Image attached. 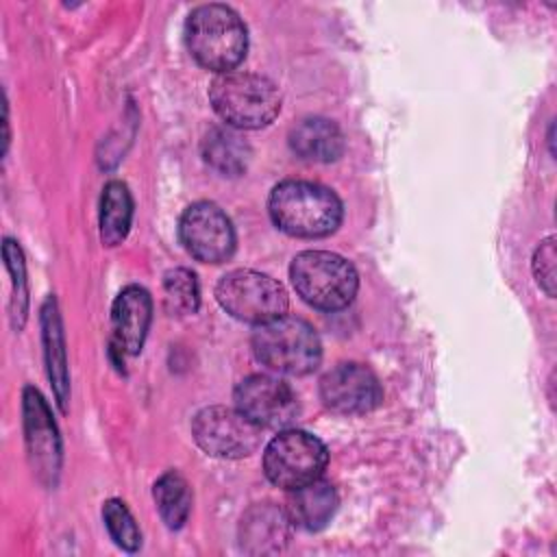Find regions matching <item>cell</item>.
Masks as SVG:
<instances>
[{"mask_svg": "<svg viewBox=\"0 0 557 557\" xmlns=\"http://www.w3.org/2000/svg\"><path fill=\"white\" fill-rule=\"evenodd\" d=\"M178 237L185 250L202 263H222L235 250V228L228 215L213 202L189 205L178 220Z\"/></svg>", "mask_w": 557, "mask_h": 557, "instance_id": "cell-10", "label": "cell"}, {"mask_svg": "<svg viewBox=\"0 0 557 557\" xmlns=\"http://www.w3.org/2000/svg\"><path fill=\"white\" fill-rule=\"evenodd\" d=\"M337 503L339 498L335 487L320 476L307 485L289 490L285 511L289 516V522L296 524L298 529L320 531L335 516Z\"/></svg>", "mask_w": 557, "mask_h": 557, "instance_id": "cell-14", "label": "cell"}, {"mask_svg": "<svg viewBox=\"0 0 557 557\" xmlns=\"http://www.w3.org/2000/svg\"><path fill=\"white\" fill-rule=\"evenodd\" d=\"M41 329H44V346H46V363H48V376L54 387L57 403L61 411L67 409V396H70V376H67V363H65V344H63V326L59 318V309L54 298L50 296L41 309Z\"/></svg>", "mask_w": 557, "mask_h": 557, "instance_id": "cell-18", "label": "cell"}, {"mask_svg": "<svg viewBox=\"0 0 557 557\" xmlns=\"http://www.w3.org/2000/svg\"><path fill=\"white\" fill-rule=\"evenodd\" d=\"M252 352L257 361L274 372L302 376L318 368L322 344L309 322L294 315H281L255 329Z\"/></svg>", "mask_w": 557, "mask_h": 557, "instance_id": "cell-5", "label": "cell"}, {"mask_svg": "<svg viewBox=\"0 0 557 557\" xmlns=\"http://www.w3.org/2000/svg\"><path fill=\"white\" fill-rule=\"evenodd\" d=\"M235 409L259 429H289L298 418L296 392L270 374H250L235 387Z\"/></svg>", "mask_w": 557, "mask_h": 557, "instance_id": "cell-9", "label": "cell"}, {"mask_svg": "<svg viewBox=\"0 0 557 557\" xmlns=\"http://www.w3.org/2000/svg\"><path fill=\"white\" fill-rule=\"evenodd\" d=\"M152 496L161 520L168 529H181L191 511V490L183 474L168 470L154 481Z\"/></svg>", "mask_w": 557, "mask_h": 557, "instance_id": "cell-20", "label": "cell"}, {"mask_svg": "<svg viewBox=\"0 0 557 557\" xmlns=\"http://www.w3.org/2000/svg\"><path fill=\"white\" fill-rule=\"evenodd\" d=\"M289 278L298 296L322 311L348 307L359 289L355 265L329 250L298 252L289 265Z\"/></svg>", "mask_w": 557, "mask_h": 557, "instance_id": "cell-4", "label": "cell"}, {"mask_svg": "<svg viewBox=\"0 0 557 557\" xmlns=\"http://www.w3.org/2000/svg\"><path fill=\"white\" fill-rule=\"evenodd\" d=\"M133 222V196L122 181H109L100 196V239L104 246H117L126 239Z\"/></svg>", "mask_w": 557, "mask_h": 557, "instance_id": "cell-19", "label": "cell"}, {"mask_svg": "<svg viewBox=\"0 0 557 557\" xmlns=\"http://www.w3.org/2000/svg\"><path fill=\"white\" fill-rule=\"evenodd\" d=\"M152 320V298L139 285H126L111 307V342L109 352L120 368L124 357L139 355Z\"/></svg>", "mask_w": 557, "mask_h": 557, "instance_id": "cell-13", "label": "cell"}, {"mask_svg": "<svg viewBox=\"0 0 557 557\" xmlns=\"http://www.w3.org/2000/svg\"><path fill=\"white\" fill-rule=\"evenodd\" d=\"M239 533L248 553H276L289 537V516L272 503L255 505L244 513Z\"/></svg>", "mask_w": 557, "mask_h": 557, "instance_id": "cell-15", "label": "cell"}, {"mask_svg": "<svg viewBox=\"0 0 557 557\" xmlns=\"http://www.w3.org/2000/svg\"><path fill=\"white\" fill-rule=\"evenodd\" d=\"M215 298L226 313L248 324H265L287 313V292L257 270H233L215 285Z\"/></svg>", "mask_w": 557, "mask_h": 557, "instance_id": "cell-6", "label": "cell"}, {"mask_svg": "<svg viewBox=\"0 0 557 557\" xmlns=\"http://www.w3.org/2000/svg\"><path fill=\"white\" fill-rule=\"evenodd\" d=\"M555 237H546L544 242H540V246L535 248L533 255V274L537 285L548 294L555 296Z\"/></svg>", "mask_w": 557, "mask_h": 557, "instance_id": "cell-24", "label": "cell"}, {"mask_svg": "<svg viewBox=\"0 0 557 557\" xmlns=\"http://www.w3.org/2000/svg\"><path fill=\"white\" fill-rule=\"evenodd\" d=\"M289 148L296 157L315 163H329L342 157L344 135L326 117H305L289 131Z\"/></svg>", "mask_w": 557, "mask_h": 557, "instance_id": "cell-16", "label": "cell"}, {"mask_svg": "<svg viewBox=\"0 0 557 557\" xmlns=\"http://www.w3.org/2000/svg\"><path fill=\"white\" fill-rule=\"evenodd\" d=\"M272 222L292 237H326L342 224L337 194L311 181H283L268 198Z\"/></svg>", "mask_w": 557, "mask_h": 557, "instance_id": "cell-1", "label": "cell"}, {"mask_svg": "<svg viewBox=\"0 0 557 557\" xmlns=\"http://www.w3.org/2000/svg\"><path fill=\"white\" fill-rule=\"evenodd\" d=\"M191 435L207 455L222 459L248 457L261 442V429L257 424H252L239 409L220 405L196 413Z\"/></svg>", "mask_w": 557, "mask_h": 557, "instance_id": "cell-8", "label": "cell"}, {"mask_svg": "<svg viewBox=\"0 0 557 557\" xmlns=\"http://www.w3.org/2000/svg\"><path fill=\"white\" fill-rule=\"evenodd\" d=\"M24 433L33 472L41 483L54 485L61 468V440L52 413L35 387L24 389Z\"/></svg>", "mask_w": 557, "mask_h": 557, "instance_id": "cell-12", "label": "cell"}, {"mask_svg": "<svg viewBox=\"0 0 557 557\" xmlns=\"http://www.w3.org/2000/svg\"><path fill=\"white\" fill-rule=\"evenodd\" d=\"M163 302L172 315L196 313L200 305L198 278L187 268H174L163 276Z\"/></svg>", "mask_w": 557, "mask_h": 557, "instance_id": "cell-21", "label": "cell"}, {"mask_svg": "<svg viewBox=\"0 0 557 557\" xmlns=\"http://www.w3.org/2000/svg\"><path fill=\"white\" fill-rule=\"evenodd\" d=\"M326 463V446L300 429H283L263 450L265 476L283 490H296L320 479Z\"/></svg>", "mask_w": 557, "mask_h": 557, "instance_id": "cell-7", "label": "cell"}, {"mask_svg": "<svg viewBox=\"0 0 557 557\" xmlns=\"http://www.w3.org/2000/svg\"><path fill=\"white\" fill-rule=\"evenodd\" d=\"M209 100L224 124L237 131L268 126L281 111V91L270 78L237 70L215 76Z\"/></svg>", "mask_w": 557, "mask_h": 557, "instance_id": "cell-3", "label": "cell"}, {"mask_svg": "<svg viewBox=\"0 0 557 557\" xmlns=\"http://www.w3.org/2000/svg\"><path fill=\"white\" fill-rule=\"evenodd\" d=\"M102 520H104V527L111 535V540L133 553L141 546V531L133 518V513L128 511V507L120 500V498H109L102 507Z\"/></svg>", "mask_w": 557, "mask_h": 557, "instance_id": "cell-22", "label": "cell"}, {"mask_svg": "<svg viewBox=\"0 0 557 557\" xmlns=\"http://www.w3.org/2000/svg\"><path fill=\"white\" fill-rule=\"evenodd\" d=\"M4 261L7 268L13 276V300L17 302L15 315L20 318V322H24L26 318V272H24V259H22V250L13 239H4Z\"/></svg>", "mask_w": 557, "mask_h": 557, "instance_id": "cell-23", "label": "cell"}, {"mask_svg": "<svg viewBox=\"0 0 557 557\" xmlns=\"http://www.w3.org/2000/svg\"><path fill=\"white\" fill-rule=\"evenodd\" d=\"M320 398L335 413L359 416L372 411L381 403L383 392L376 374L368 366L346 361L320 379Z\"/></svg>", "mask_w": 557, "mask_h": 557, "instance_id": "cell-11", "label": "cell"}, {"mask_svg": "<svg viewBox=\"0 0 557 557\" xmlns=\"http://www.w3.org/2000/svg\"><path fill=\"white\" fill-rule=\"evenodd\" d=\"M189 54L218 74L235 70L246 57L248 33L244 20L226 4H200L185 22Z\"/></svg>", "mask_w": 557, "mask_h": 557, "instance_id": "cell-2", "label": "cell"}, {"mask_svg": "<svg viewBox=\"0 0 557 557\" xmlns=\"http://www.w3.org/2000/svg\"><path fill=\"white\" fill-rule=\"evenodd\" d=\"M252 157L250 144L231 126H213L202 139L205 163L222 176H239Z\"/></svg>", "mask_w": 557, "mask_h": 557, "instance_id": "cell-17", "label": "cell"}]
</instances>
